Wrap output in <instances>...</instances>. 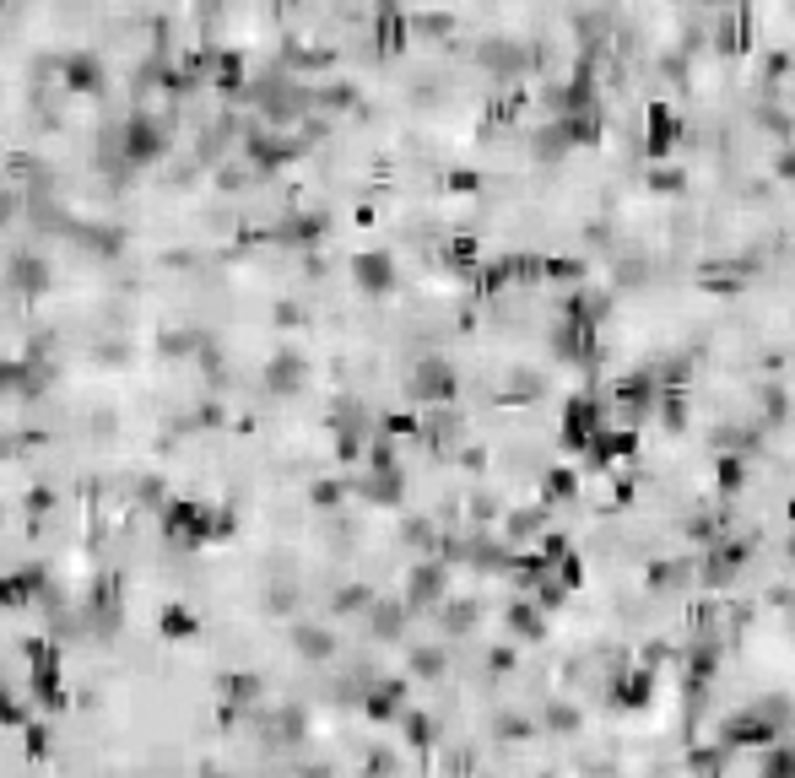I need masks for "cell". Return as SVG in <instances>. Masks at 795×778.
Instances as JSON below:
<instances>
[{
    "instance_id": "cell-1",
    "label": "cell",
    "mask_w": 795,
    "mask_h": 778,
    "mask_svg": "<svg viewBox=\"0 0 795 778\" xmlns=\"http://www.w3.org/2000/svg\"><path fill=\"white\" fill-rule=\"evenodd\" d=\"M49 379H55V368L44 357H0V395L11 400H38Z\"/></svg>"
},
{
    "instance_id": "cell-2",
    "label": "cell",
    "mask_w": 795,
    "mask_h": 778,
    "mask_svg": "<svg viewBox=\"0 0 795 778\" xmlns=\"http://www.w3.org/2000/svg\"><path fill=\"white\" fill-rule=\"evenodd\" d=\"M60 87L76 92V98H98L109 87V65L92 55V49H76V55L60 60Z\"/></svg>"
},
{
    "instance_id": "cell-3",
    "label": "cell",
    "mask_w": 795,
    "mask_h": 778,
    "mask_svg": "<svg viewBox=\"0 0 795 778\" xmlns=\"http://www.w3.org/2000/svg\"><path fill=\"white\" fill-rule=\"evenodd\" d=\"M168 152V130L157 125V119H130L125 125V163H136V168H147V163H157V157Z\"/></svg>"
},
{
    "instance_id": "cell-4",
    "label": "cell",
    "mask_w": 795,
    "mask_h": 778,
    "mask_svg": "<svg viewBox=\"0 0 795 778\" xmlns=\"http://www.w3.org/2000/svg\"><path fill=\"white\" fill-rule=\"evenodd\" d=\"M163 535L179 546H201L206 541V508L201 503H163Z\"/></svg>"
},
{
    "instance_id": "cell-5",
    "label": "cell",
    "mask_w": 795,
    "mask_h": 778,
    "mask_svg": "<svg viewBox=\"0 0 795 778\" xmlns=\"http://www.w3.org/2000/svg\"><path fill=\"white\" fill-rule=\"evenodd\" d=\"M49 260H38V254H17V260H6V287L17 292V298H44L49 292Z\"/></svg>"
},
{
    "instance_id": "cell-6",
    "label": "cell",
    "mask_w": 795,
    "mask_h": 778,
    "mask_svg": "<svg viewBox=\"0 0 795 778\" xmlns=\"http://www.w3.org/2000/svg\"><path fill=\"white\" fill-rule=\"evenodd\" d=\"M65 233L76 238V244L82 249H92V254H103V260H114L119 249H125V233H119V227H98V222H65Z\"/></svg>"
},
{
    "instance_id": "cell-7",
    "label": "cell",
    "mask_w": 795,
    "mask_h": 778,
    "mask_svg": "<svg viewBox=\"0 0 795 778\" xmlns=\"http://www.w3.org/2000/svg\"><path fill=\"white\" fill-rule=\"evenodd\" d=\"M303 357H293V352H276L271 362H265V389H276V395H293V389L303 384Z\"/></svg>"
},
{
    "instance_id": "cell-8",
    "label": "cell",
    "mask_w": 795,
    "mask_h": 778,
    "mask_svg": "<svg viewBox=\"0 0 795 778\" xmlns=\"http://www.w3.org/2000/svg\"><path fill=\"white\" fill-rule=\"evenodd\" d=\"M44 589V573L38 568H22V573H11V579H0V606H11V611H22L28 600Z\"/></svg>"
},
{
    "instance_id": "cell-9",
    "label": "cell",
    "mask_w": 795,
    "mask_h": 778,
    "mask_svg": "<svg viewBox=\"0 0 795 778\" xmlns=\"http://www.w3.org/2000/svg\"><path fill=\"white\" fill-rule=\"evenodd\" d=\"M190 633H195V616L184 606H168L163 611V638H190Z\"/></svg>"
},
{
    "instance_id": "cell-10",
    "label": "cell",
    "mask_w": 795,
    "mask_h": 778,
    "mask_svg": "<svg viewBox=\"0 0 795 778\" xmlns=\"http://www.w3.org/2000/svg\"><path fill=\"white\" fill-rule=\"evenodd\" d=\"M222 692H228V703H249V697H255V676H228Z\"/></svg>"
},
{
    "instance_id": "cell-11",
    "label": "cell",
    "mask_w": 795,
    "mask_h": 778,
    "mask_svg": "<svg viewBox=\"0 0 795 778\" xmlns=\"http://www.w3.org/2000/svg\"><path fill=\"white\" fill-rule=\"evenodd\" d=\"M0 724H22V703L6 687H0Z\"/></svg>"
},
{
    "instance_id": "cell-12",
    "label": "cell",
    "mask_w": 795,
    "mask_h": 778,
    "mask_svg": "<svg viewBox=\"0 0 795 778\" xmlns=\"http://www.w3.org/2000/svg\"><path fill=\"white\" fill-rule=\"evenodd\" d=\"M298 649H303V654H325L330 643H325V633H314V627H303V633H298Z\"/></svg>"
},
{
    "instance_id": "cell-13",
    "label": "cell",
    "mask_w": 795,
    "mask_h": 778,
    "mask_svg": "<svg viewBox=\"0 0 795 778\" xmlns=\"http://www.w3.org/2000/svg\"><path fill=\"white\" fill-rule=\"evenodd\" d=\"M17 6H22V0H0V11H17Z\"/></svg>"
}]
</instances>
